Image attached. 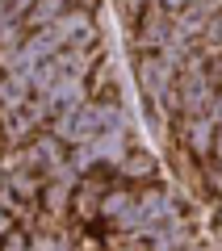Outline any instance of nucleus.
Returning <instances> with one entry per match:
<instances>
[{
	"mask_svg": "<svg viewBox=\"0 0 222 251\" xmlns=\"http://www.w3.org/2000/svg\"><path fill=\"white\" fill-rule=\"evenodd\" d=\"M214 97H218V84H214L210 67H205V63H189L185 72L176 75L172 105H168V122L172 117H210Z\"/></svg>",
	"mask_w": 222,
	"mask_h": 251,
	"instance_id": "1",
	"label": "nucleus"
},
{
	"mask_svg": "<svg viewBox=\"0 0 222 251\" xmlns=\"http://www.w3.org/2000/svg\"><path fill=\"white\" fill-rule=\"evenodd\" d=\"M113 168V176H117V184H130V188H147V184H160L164 180V172H160V163H155V155L147 151V147H130V151L122 155L117 163H109Z\"/></svg>",
	"mask_w": 222,
	"mask_h": 251,
	"instance_id": "2",
	"label": "nucleus"
},
{
	"mask_svg": "<svg viewBox=\"0 0 222 251\" xmlns=\"http://www.w3.org/2000/svg\"><path fill=\"white\" fill-rule=\"evenodd\" d=\"M210 163L222 172V130H218V143H214V155H210Z\"/></svg>",
	"mask_w": 222,
	"mask_h": 251,
	"instance_id": "3",
	"label": "nucleus"
}]
</instances>
